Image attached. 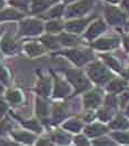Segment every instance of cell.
I'll return each instance as SVG.
<instances>
[{
  "instance_id": "obj_49",
  "label": "cell",
  "mask_w": 129,
  "mask_h": 146,
  "mask_svg": "<svg viewBox=\"0 0 129 146\" xmlns=\"http://www.w3.org/2000/svg\"><path fill=\"white\" fill-rule=\"evenodd\" d=\"M1 92H2V87L0 86V93H1Z\"/></svg>"
},
{
  "instance_id": "obj_21",
  "label": "cell",
  "mask_w": 129,
  "mask_h": 146,
  "mask_svg": "<svg viewBox=\"0 0 129 146\" xmlns=\"http://www.w3.org/2000/svg\"><path fill=\"white\" fill-rule=\"evenodd\" d=\"M103 58H104L105 62L110 67V68H112V69L116 70V72H121V66H120L119 61H118L114 56H110V55H103Z\"/></svg>"
},
{
  "instance_id": "obj_27",
  "label": "cell",
  "mask_w": 129,
  "mask_h": 146,
  "mask_svg": "<svg viewBox=\"0 0 129 146\" xmlns=\"http://www.w3.org/2000/svg\"><path fill=\"white\" fill-rule=\"evenodd\" d=\"M7 99L11 104H19L22 99V96H21V93L18 90H10L7 94Z\"/></svg>"
},
{
  "instance_id": "obj_22",
  "label": "cell",
  "mask_w": 129,
  "mask_h": 146,
  "mask_svg": "<svg viewBox=\"0 0 129 146\" xmlns=\"http://www.w3.org/2000/svg\"><path fill=\"white\" fill-rule=\"evenodd\" d=\"M60 42L66 46H75L78 44V38L71 34H62L59 38Z\"/></svg>"
},
{
  "instance_id": "obj_8",
  "label": "cell",
  "mask_w": 129,
  "mask_h": 146,
  "mask_svg": "<svg viewBox=\"0 0 129 146\" xmlns=\"http://www.w3.org/2000/svg\"><path fill=\"white\" fill-rule=\"evenodd\" d=\"M119 38L116 37H104V38H100L98 39L97 41H95L93 44V47L98 50H110V49H114L119 46Z\"/></svg>"
},
{
  "instance_id": "obj_25",
  "label": "cell",
  "mask_w": 129,
  "mask_h": 146,
  "mask_svg": "<svg viewBox=\"0 0 129 146\" xmlns=\"http://www.w3.org/2000/svg\"><path fill=\"white\" fill-rule=\"evenodd\" d=\"M13 137L17 139V141H20V142H24V143H32L34 139H35V136L29 133H26V132H19V133H13Z\"/></svg>"
},
{
  "instance_id": "obj_30",
  "label": "cell",
  "mask_w": 129,
  "mask_h": 146,
  "mask_svg": "<svg viewBox=\"0 0 129 146\" xmlns=\"http://www.w3.org/2000/svg\"><path fill=\"white\" fill-rule=\"evenodd\" d=\"M41 40H42V42L47 46L48 48H50V49L58 48V41H57L56 38H52V37H50V36H46V37H44Z\"/></svg>"
},
{
  "instance_id": "obj_32",
  "label": "cell",
  "mask_w": 129,
  "mask_h": 146,
  "mask_svg": "<svg viewBox=\"0 0 129 146\" xmlns=\"http://www.w3.org/2000/svg\"><path fill=\"white\" fill-rule=\"evenodd\" d=\"M24 127H27L28 129H31V131H35V132H38L40 133L41 132V126L39 125V123L37 121H29L27 123H24Z\"/></svg>"
},
{
  "instance_id": "obj_43",
  "label": "cell",
  "mask_w": 129,
  "mask_h": 146,
  "mask_svg": "<svg viewBox=\"0 0 129 146\" xmlns=\"http://www.w3.org/2000/svg\"><path fill=\"white\" fill-rule=\"evenodd\" d=\"M38 144H39V145H42V144H45V145H50L51 143H50V142H47V141H45V142H39Z\"/></svg>"
},
{
  "instance_id": "obj_40",
  "label": "cell",
  "mask_w": 129,
  "mask_h": 146,
  "mask_svg": "<svg viewBox=\"0 0 129 146\" xmlns=\"http://www.w3.org/2000/svg\"><path fill=\"white\" fill-rule=\"evenodd\" d=\"M8 127H9V124L7 123V121L0 123V134H1V133H3Z\"/></svg>"
},
{
  "instance_id": "obj_16",
  "label": "cell",
  "mask_w": 129,
  "mask_h": 146,
  "mask_svg": "<svg viewBox=\"0 0 129 146\" xmlns=\"http://www.w3.org/2000/svg\"><path fill=\"white\" fill-rule=\"evenodd\" d=\"M58 0H34L32 2V12H41L49 8L52 3Z\"/></svg>"
},
{
  "instance_id": "obj_48",
  "label": "cell",
  "mask_w": 129,
  "mask_h": 146,
  "mask_svg": "<svg viewBox=\"0 0 129 146\" xmlns=\"http://www.w3.org/2000/svg\"><path fill=\"white\" fill-rule=\"evenodd\" d=\"M66 2H71V1H73V0H65Z\"/></svg>"
},
{
  "instance_id": "obj_37",
  "label": "cell",
  "mask_w": 129,
  "mask_h": 146,
  "mask_svg": "<svg viewBox=\"0 0 129 146\" xmlns=\"http://www.w3.org/2000/svg\"><path fill=\"white\" fill-rule=\"evenodd\" d=\"M106 139H107V138H99V139L95 141L94 143L97 144V145H114V144H115V143L111 142L109 138H108V141H106Z\"/></svg>"
},
{
  "instance_id": "obj_6",
  "label": "cell",
  "mask_w": 129,
  "mask_h": 146,
  "mask_svg": "<svg viewBox=\"0 0 129 146\" xmlns=\"http://www.w3.org/2000/svg\"><path fill=\"white\" fill-rule=\"evenodd\" d=\"M44 26L41 21L36 19H29L21 23L20 26V33L22 35H38L42 31Z\"/></svg>"
},
{
  "instance_id": "obj_3",
  "label": "cell",
  "mask_w": 129,
  "mask_h": 146,
  "mask_svg": "<svg viewBox=\"0 0 129 146\" xmlns=\"http://www.w3.org/2000/svg\"><path fill=\"white\" fill-rule=\"evenodd\" d=\"M105 17L107 21L112 26L122 25L126 21V15L116 7L107 6L105 8Z\"/></svg>"
},
{
  "instance_id": "obj_46",
  "label": "cell",
  "mask_w": 129,
  "mask_h": 146,
  "mask_svg": "<svg viewBox=\"0 0 129 146\" xmlns=\"http://www.w3.org/2000/svg\"><path fill=\"white\" fill-rule=\"evenodd\" d=\"M2 5H3V2H2V1H1V0H0V8H1V7H2Z\"/></svg>"
},
{
  "instance_id": "obj_15",
  "label": "cell",
  "mask_w": 129,
  "mask_h": 146,
  "mask_svg": "<svg viewBox=\"0 0 129 146\" xmlns=\"http://www.w3.org/2000/svg\"><path fill=\"white\" fill-rule=\"evenodd\" d=\"M127 88V83L122 79H119V78H116V79H112L109 85H108V90L114 93V94H117V93H121L124 89Z\"/></svg>"
},
{
  "instance_id": "obj_38",
  "label": "cell",
  "mask_w": 129,
  "mask_h": 146,
  "mask_svg": "<svg viewBox=\"0 0 129 146\" xmlns=\"http://www.w3.org/2000/svg\"><path fill=\"white\" fill-rule=\"evenodd\" d=\"M0 80H2L5 83H7V80H8V73L3 67H0Z\"/></svg>"
},
{
  "instance_id": "obj_24",
  "label": "cell",
  "mask_w": 129,
  "mask_h": 146,
  "mask_svg": "<svg viewBox=\"0 0 129 146\" xmlns=\"http://www.w3.org/2000/svg\"><path fill=\"white\" fill-rule=\"evenodd\" d=\"M111 136L118 141L119 143H122V144H129V132L128 131H117L115 133H112Z\"/></svg>"
},
{
  "instance_id": "obj_39",
  "label": "cell",
  "mask_w": 129,
  "mask_h": 146,
  "mask_svg": "<svg viewBox=\"0 0 129 146\" xmlns=\"http://www.w3.org/2000/svg\"><path fill=\"white\" fill-rule=\"evenodd\" d=\"M6 111H7V105H6V103L3 100L0 99V117L3 116Z\"/></svg>"
},
{
  "instance_id": "obj_26",
  "label": "cell",
  "mask_w": 129,
  "mask_h": 146,
  "mask_svg": "<svg viewBox=\"0 0 129 146\" xmlns=\"http://www.w3.org/2000/svg\"><path fill=\"white\" fill-rule=\"evenodd\" d=\"M37 113L41 118H45L48 115V105L46 102L38 99L37 100Z\"/></svg>"
},
{
  "instance_id": "obj_23",
  "label": "cell",
  "mask_w": 129,
  "mask_h": 146,
  "mask_svg": "<svg viewBox=\"0 0 129 146\" xmlns=\"http://www.w3.org/2000/svg\"><path fill=\"white\" fill-rule=\"evenodd\" d=\"M64 128L67 129V131H70V132L78 133L82 128V124L78 119H70V121H68L67 123H65Z\"/></svg>"
},
{
  "instance_id": "obj_36",
  "label": "cell",
  "mask_w": 129,
  "mask_h": 146,
  "mask_svg": "<svg viewBox=\"0 0 129 146\" xmlns=\"http://www.w3.org/2000/svg\"><path fill=\"white\" fill-rule=\"evenodd\" d=\"M75 143L77 144V145H88L89 143H88V141H87V138L85 137V136H77L76 138H75Z\"/></svg>"
},
{
  "instance_id": "obj_45",
  "label": "cell",
  "mask_w": 129,
  "mask_h": 146,
  "mask_svg": "<svg viewBox=\"0 0 129 146\" xmlns=\"http://www.w3.org/2000/svg\"><path fill=\"white\" fill-rule=\"evenodd\" d=\"M108 1H110V2H118L119 0H108Z\"/></svg>"
},
{
  "instance_id": "obj_47",
  "label": "cell",
  "mask_w": 129,
  "mask_h": 146,
  "mask_svg": "<svg viewBox=\"0 0 129 146\" xmlns=\"http://www.w3.org/2000/svg\"><path fill=\"white\" fill-rule=\"evenodd\" d=\"M126 76H127V78H129V70L127 72V74H126Z\"/></svg>"
},
{
  "instance_id": "obj_2",
  "label": "cell",
  "mask_w": 129,
  "mask_h": 146,
  "mask_svg": "<svg viewBox=\"0 0 129 146\" xmlns=\"http://www.w3.org/2000/svg\"><path fill=\"white\" fill-rule=\"evenodd\" d=\"M67 76L68 79L70 80V83L75 86L76 88V93H80L86 89H88L90 87L89 80L85 77V75L81 70L79 69H70L67 70Z\"/></svg>"
},
{
  "instance_id": "obj_9",
  "label": "cell",
  "mask_w": 129,
  "mask_h": 146,
  "mask_svg": "<svg viewBox=\"0 0 129 146\" xmlns=\"http://www.w3.org/2000/svg\"><path fill=\"white\" fill-rule=\"evenodd\" d=\"M106 30V24L101 20V19H98L96 20L95 23L89 26L87 33H86V38L89 39V40H93L95 38L101 35L103 33H105Z\"/></svg>"
},
{
  "instance_id": "obj_17",
  "label": "cell",
  "mask_w": 129,
  "mask_h": 146,
  "mask_svg": "<svg viewBox=\"0 0 129 146\" xmlns=\"http://www.w3.org/2000/svg\"><path fill=\"white\" fill-rule=\"evenodd\" d=\"M98 117L101 122H109L114 117V107L106 105L98 111Z\"/></svg>"
},
{
  "instance_id": "obj_10",
  "label": "cell",
  "mask_w": 129,
  "mask_h": 146,
  "mask_svg": "<svg viewBox=\"0 0 129 146\" xmlns=\"http://www.w3.org/2000/svg\"><path fill=\"white\" fill-rule=\"evenodd\" d=\"M90 21V19H78V20H72L66 24V29L69 33H76L79 34L87 27L88 23Z\"/></svg>"
},
{
  "instance_id": "obj_1",
  "label": "cell",
  "mask_w": 129,
  "mask_h": 146,
  "mask_svg": "<svg viewBox=\"0 0 129 146\" xmlns=\"http://www.w3.org/2000/svg\"><path fill=\"white\" fill-rule=\"evenodd\" d=\"M87 73H88V76L90 77V79L98 85H104L112 78V75L110 74V72L99 61L91 64L88 67Z\"/></svg>"
},
{
  "instance_id": "obj_31",
  "label": "cell",
  "mask_w": 129,
  "mask_h": 146,
  "mask_svg": "<svg viewBox=\"0 0 129 146\" xmlns=\"http://www.w3.org/2000/svg\"><path fill=\"white\" fill-rule=\"evenodd\" d=\"M54 138L56 142H58L59 144H67L69 142V136L62 132H57L54 135Z\"/></svg>"
},
{
  "instance_id": "obj_44",
  "label": "cell",
  "mask_w": 129,
  "mask_h": 146,
  "mask_svg": "<svg viewBox=\"0 0 129 146\" xmlns=\"http://www.w3.org/2000/svg\"><path fill=\"white\" fill-rule=\"evenodd\" d=\"M126 114L129 116V104H128V106H127V108H126Z\"/></svg>"
},
{
  "instance_id": "obj_29",
  "label": "cell",
  "mask_w": 129,
  "mask_h": 146,
  "mask_svg": "<svg viewBox=\"0 0 129 146\" xmlns=\"http://www.w3.org/2000/svg\"><path fill=\"white\" fill-rule=\"evenodd\" d=\"M46 29L48 33H59L62 29V24L60 21H50L46 26Z\"/></svg>"
},
{
  "instance_id": "obj_35",
  "label": "cell",
  "mask_w": 129,
  "mask_h": 146,
  "mask_svg": "<svg viewBox=\"0 0 129 146\" xmlns=\"http://www.w3.org/2000/svg\"><path fill=\"white\" fill-rule=\"evenodd\" d=\"M10 3L22 10H26L28 7V0H10Z\"/></svg>"
},
{
  "instance_id": "obj_20",
  "label": "cell",
  "mask_w": 129,
  "mask_h": 146,
  "mask_svg": "<svg viewBox=\"0 0 129 146\" xmlns=\"http://www.w3.org/2000/svg\"><path fill=\"white\" fill-rule=\"evenodd\" d=\"M24 49L28 52V55H30L32 57L34 56H38V55H41L44 52V48L39 44H37V42H30V44L26 45Z\"/></svg>"
},
{
  "instance_id": "obj_5",
  "label": "cell",
  "mask_w": 129,
  "mask_h": 146,
  "mask_svg": "<svg viewBox=\"0 0 129 146\" xmlns=\"http://www.w3.org/2000/svg\"><path fill=\"white\" fill-rule=\"evenodd\" d=\"M66 55L78 66H81L83 64H86L87 61L93 59V57H94L93 52L90 50H87V49H85V50H79V49L75 50L73 49V50L66 52Z\"/></svg>"
},
{
  "instance_id": "obj_14",
  "label": "cell",
  "mask_w": 129,
  "mask_h": 146,
  "mask_svg": "<svg viewBox=\"0 0 129 146\" xmlns=\"http://www.w3.org/2000/svg\"><path fill=\"white\" fill-rule=\"evenodd\" d=\"M67 116V110L64 104H56L52 110V121L54 123H60Z\"/></svg>"
},
{
  "instance_id": "obj_13",
  "label": "cell",
  "mask_w": 129,
  "mask_h": 146,
  "mask_svg": "<svg viewBox=\"0 0 129 146\" xmlns=\"http://www.w3.org/2000/svg\"><path fill=\"white\" fill-rule=\"evenodd\" d=\"M109 127L111 129H116V131H122V129H127L129 127V123L127 118L122 115H118L116 116L109 124Z\"/></svg>"
},
{
  "instance_id": "obj_7",
  "label": "cell",
  "mask_w": 129,
  "mask_h": 146,
  "mask_svg": "<svg viewBox=\"0 0 129 146\" xmlns=\"http://www.w3.org/2000/svg\"><path fill=\"white\" fill-rule=\"evenodd\" d=\"M103 99V92L100 89H94L83 96V104L87 108H96L100 105Z\"/></svg>"
},
{
  "instance_id": "obj_28",
  "label": "cell",
  "mask_w": 129,
  "mask_h": 146,
  "mask_svg": "<svg viewBox=\"0 0 129 146\" xmlns=\"http://www.w3.org/2000/svg\"><path fill=\"white\" fill-rule=\"evenodd\" d=\"M20 17H21V15L19 12L15 11V10H6L2 13H0V20H3V19H18Z\"/></svg>"
},
{
  "instance_id": "obj_33",
  "label": "cell",
  "mask_w": 129,
  "mask_h": 146,
  "mask_svg": "<svg viewBox=\"0 0 129 146\" xmlns=\"http://www.w3.org/2000/svg\"><path fill=\"white\" fill-rule=\"evenodd\" d=\"M105 104L106 105H108V106H111V107H116L118 104V98L117 96L112 93V94H110V95H108L105 99Z\"/></svg>"
},
{
  "instance_id": "obj_34",
  "label": "cell",
  "mask_w": 129,
  "mask_h": 146,
  "mask_svg": "<svg viewBox=\"0 0 129 146\" xmlns=\"http://www.w3.org/2000/svg\"><path fill=\"white\" fill-rule=\"evenodd\" d=\"M62 12H64V6L59 5V6H56L54 9H51V10L49 11V15H48V17H49V18H55V17H59V16H61V15H62Z\"/></svg>"
},
{
  "instance_id": "obj_18",
  "label": "cell",
  "mask_w": 129,
  "mask_h": 146,
  "mask_svg": "<svg viewBox=\"0 0 129 146\" xmlns=\"http://www.w3.org/2000/svg\"><path fill=\"white\" fill-rule=\"evenodd\" d=\"M1 48H2V50H3L5 52L11 54V52H13V51L17 49V45H16V42L12 40L10 37L7 36V37H5V38L2 39V41H1Z\"/></svg>"
},
{
  "instance_id": "obj_11",
  "label": "cell",
  "mask_w": 129,
  "mask_h": 146,
  "mask_svg": "<svg viewBox=\"0 0 129 146\" xmlns=\"http://www.w3.org/2000/svg\"><path fill=\"white\" fill-rule=\"evenodd\" d=\"M85 133L89 137H97V136H100V135H104L105 133H107V127L103 124L94 123V124H90L89 126L86 127Z\"/></svg>"
},
{
  "instance_id": "obj_41",
  "label": "cell",
  "mask_w": 129,
  "mask_h": 146,
  "mask_svg": "<svg viewBox=\"0 0 129 146\" xmlns=\"http://www.w3.org/2000/svg\"><path fill=\"white\" fill-rule=\"evenodd\" d=\"M124 45H125L126 50L129 51V35L128 36H125V38H124Z\"/></svg>"
},
{
  "instance_id": "obj_12",
  "label": "cell",
  "mask_w": 129,
  "mask_h": 146,
  "mask_svg": "<svg viewBox=\"0 0 129 146\" xmlns=\"http://www.w3.org/2000/svg\"><path fill=\"white\" fill-rule=\"evenodd\" d=\"M71 92L70 86L67 83H65L64 80L59 79L58 77H56V86H55V96L56 97H64L67 96Z\"/></svg>"
},
{
  "instance_id": "obj_19",
  "label": "cell",
  "mask_w": 129,
  "mask_h": 146,
  "mask_svg": "<svg viewBox=\"0 0 129 146\" xmlns=\"http://www.w3.org/2000/svg\"><path fill=\"white\" fill-rule=\"evenodd\" d=\"M50 88H51V85H50V80L48 79L47 77H42L41 80L39 82L38 84V88H37V92L44 96H47L50 93Z\"/></svg>"
},
{
  "instance_id": "obj_42",
  "label": "cell",
  "mask_w": 129,
  "mask_h": 146,
  "mask_svg": "<svg viewBox=\"0 0 129 146\" xmlns=\"http://www.w3.org/2000/svg\"><path fill=\"white\" fill-rule=\"evenodd\" d=\"M122 7L129 11V0H124L122 1Z\"/></svg>"
},
{
  "instance_id": "obj_4",
  "label": "cell",
  "mask_w": 129,
  "mask_h": 146,
  "mask_svg": "<svg viewBox=\"0 0 129 146\" xmlns=\"http://www.w3.org/2000/svg\"><path fill=\"white\" fill-rule=\"evenodd\" d=\"M95 0H80L79 2L75 3L69 7L67 16L68 17H79L89 11L93 8Z\"/></svg>"
}]
</instances>
